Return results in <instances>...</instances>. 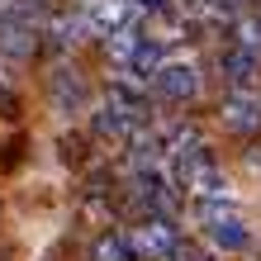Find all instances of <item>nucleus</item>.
<instances>
[{"label": "nucleus", "mask_w": 261, "mask_h": 261, "mask_svg": "<svg viewBox=\"0 0 261 261\" xmlns=\"http://www.w3.org/2000/svg\"><path fill=\"white\" fill-rule=\"evenodd\" d=\"M195 214H199L204 238H209L219 252H247V247H252L247 219H242V209L233 204V199H219V204H195Z\"/></svg>", "instance_id": "nucleus-1"}, {"label": "nucleus", "mask_w": 261, "mask_h": 261, "mask_svg": "<svg viewBox=\"0 0 261 261\" xmlns=\"http://www.w3.org/2000/svg\"><path fill=\"white\" fill-rule=\"evenodd\" d=\"M124 238L138 261H176V252H180L176 219H138L133 228H124Z\"/></svg>", "instance_id": "nucleus-2"}, {"label": "nucleus", "mask_w": 261, "mask_h": 261, "mask_svg": "<svg viewBox=\"0 0 261 261\" xmlns=\"http://www.w3.org/2000/svg\"><path fill=\"white\" fill-rule=\"evenodd\" d=\"M219 124L238 138H256L261 133V95L256 90H228L219 100Z\"/></svg>", "instance_id": "nucleus-3"}, {"label": "nucleus", "mask_w": 261, "mask_h": 261, "mask_svg": "<svg viewBox=\"0 0 261 261\" xmlns=\"http://www.w3.org/2000/svg\"><path fill=\"white\" fill-rule=\"evenodd\" d=\"M43 53V29L38 24H19V19H0V62L5 67H24Z\"/></svg>", "instance_id": "nucleus-4"}, {"label": "nucleus", "mask_w": 261, "mask_h": 261, "mask_svg": "<svg viewBox=\"0 0 261 261\" xmlns=\"http://www.w3.org/2000/svg\"><path fill=\"white\" fill-rule=\"evenodd\" d=\"M152 95L166 105H186L199 95V67L195 62H166L157 76H152Z\"/></svg>", "instance_id": "nucleus-5"}, {"label": "nucleus", "mask_w": 261, "mask_h": 261, "mask_svg": "<svg viewBox=\"0 0 261 261\" xmlns=\"http://www.w3.org/2000/svg\"><path fill=\"white\" fill-rule=\"evenodd\" d=\"M219 76H223V86H228V90H256V76H261V53L228 43V48L219 53Z\"/></svg>", "instance_id": "nucleus-6"}, {"label": "nucleus", "mask_w": 261, "mask_h": 261, "mask_svg": "<svg viewBox=\"0 0 261 261\" xmlns=\"http://www.w3.org/2000/svg\"><path fill=\"white\" fill-rule=\"evenodd\" d=\"M48 95H53V105H57L62 114H81L86 105H90V86H86V76L76 71V67H53Z\"/></svg>", "instance_id": "nucleus-7"}, {"label": "nucleus", "mask_w": 261, "mask_h": 261, "mask_svg": "<svg viewBox=\"0 0 261 261\" xmlns=\"http://www.w3.org/2000/svg\"><path fill=\"white\" fill-rule=\"evenodd\" d=\"M147 34H143V24H128V29H119V34H110L105 38V57L124 71L128 62H133V53H138V43H143Z\"/></svg>", "instance_id": "nucleus-8"}, {"label": "nucleus", "mask_w": 261, "mask_h": 261, "mask_svg": "<svg viewBox=\"0 0 261 261\" xmlns=\"http://www.w3.org/2000/svg\"><path fill=\"white\" fill-rule=\"evenodd\" d=\"M0 19H19V24H48L53 19V5L48 0H0Z\"/></svg>", "instance_id": "nucleus-9"}, {"label": "nucleus", "mask_w": 261, "mask_h": 261, "mask_svg": "<svg viewBox=\"0 0 261 261\" xmlns=\"http://www.w3.org/2000/svg\"><path fill=\"white\" fill-rule=\"evenodd\" d=\"M228 43L261 53V10H242L238 19H233V29H228Z\"/></svg>", "instance_id": "nucleus-10"}, {"label": "nucleus", "mask_w": 261, "mask_h": 261, "mask_svg": "<svg viewBox=\"0 0 261 261\" xmlns=\"http://www.w3.org/2000/svg\"><path fill=\"white\" fill-rule=\"evenodd\" d=\"M90 261H138V256H133L124 233H100L95 242H90Z\"/></svg>", "instance_id": "nucleus-11"}, {"label": "nucleus", "mask_w": 261, "mask_h": 261, "mask_svg": "<svg viewBox=\"0 0 261 261\" xmlns=\"http://www.w3.org/2000/svg\"><path fill=\"white\" fill-rule=\"evenodd\" d=\"M14 114H19V90H14L10 67L0 62V119H14Z\"/></svg>", "instance_id": "nucleus-12"}, {"label": "nucleus", "mask_w": 261, "mask_h": 261, "mask_svg": "<svg viewBox=\"0 0 261 261\" xmlns=\"http://www.w3.org/2000/svg\"><path fill=\"white\" fill-rule=\"evenodd\" d=\"M0 261H5V247H0Z\"/></svg>", "instance_id": "nucleus-13"}]
</instances>
